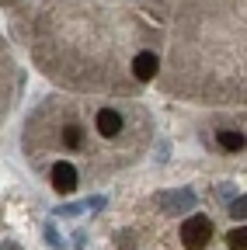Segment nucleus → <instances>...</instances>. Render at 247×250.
Listing matches in <instances>:
<instances>
[{
  "mask_svg": "<svg viewBox=\"0 0 247 250\" xmlns=\"http://www.w3.org/2000/svg\"><path fill=\"white\" fill-rule=\"evenodd\" d=\"M94 125H98V136H105V139H115V136L122 132V125H126V118H122L115 108H98V115H94Z\"/></svg>",
  "mask_w": 247,
  "mask_h": 250,
  "instance_id": "obj_4",
  "label": "nucleus"
},
{
  "mask_svg": "<svg viewBox=\"0 0 247 250\" xmlns=\"http://www.w3.org/2000/svg\"><path fill=\"white\" fill-rule=\"evenodd\" d=\"M49 181H52V188H56L59 195H70L80 177H77V167H73L70 160H56L52 170H49Z\"/></svg>",
  "mask_w": 247,
  "mask_h": 250,
  "instance_id": "obj_2",
  "label": "nucleus"
},
{
  "mask_svg": "<svg viewBox=\"0 0 247 250\" xmlns=\"http://www.w3.org/2000/svg\"><path fill=\"white\" fill-rule=\"evenodd\" d=\"M230 215H233V219H240V223H244V215H247V198H244V195H240V198H237V202L230 205Z\"/></svg>",
  "mask_w": 247,
  "mask_h": 250,
  "instance_id": "obj_9",
  "label": "nucleus"
},
{
  "mask_svg": "<svg viewBox=\"0 0 247 250\" xmlns=\"http://www.w3.org/2000/svg\"><path fill=\"white\" fill-rule=\"evenodd\" d=\"M226 243H230L233 250H247V233H244V226H240V229H230V233H226Z\"/></svg>",
  "mask_w": 247,
  "mask_h": 250,
  "instance_id": "obj_8",
  "label": "nucleus"
},
{
  "mask_svg": "<svg viewBox=\"0 0 247 250\" xmlns=\"http://www.w3.org/2000/svg\"><path fill=\"white\" fill-rule=\"evenodd\" d=\"M0 250H21L18 243H4V247H0Z\"/></svg>",
  "mask_w": 247,
  "mask_h": 250,
  "instance_id": "obj_12",
  "label": "nucleus"
},
{
  "mask_svg": "<svg viewBox=\"0 0 247 250\" xmlns=\"http://www.w3.org/2000/svg\"><path fill=\"white\" fill-rule=\"evenodd\" d=\"M157 52H139L136 59H133V73H136V80H153L157 77Z\"/></svg>",
  "mask_w": 247,
  "mask_h": 250,
  "instance_id": "obj_5",
  "label": "nucleus"
},
{
  "mask_svg": "<svg viewBox=\"0 0 247 250\" xmlns=\"http://www.w3.org/2000/svg\"><path fill=\"white\" fill-rule=\"evenodd\" d=\"M45 236H49V243H52V247H63V240H59V233H56L52 226H45Z\"/></svg>",
  "mask_w": 247,
  "mask_h": 250,
  "instance_id": "obj_10",
  "label": "nucleus"
},
{
  "mask_svg": "<svg viewBox=\"0 0 247 250\" xmlns=\"http://www.w3.org/2000/svg\"><path fill=\"white\" fill-rule=\"evenodd\" d=\"M63 143H67L70 149L84 143V132H80V125H77V122H70V125H67V129H63Z\"/></svg>",
  "mask_w": 247,
  "mask_h": 250,
  "instance_id": "obj_7",
  "label": "nucleus"
},
{
  "mask_svg": "<svg viewBox=\"0 0 247 250\" xmlns=\"http://www.w3.org/2000/svg\"><path fill=\"white\" fill-rule=\"evenodd\" d=\"M220 146L226 149V153H244V132H220Z\"/></svg>",
  "mask_w": 247,
  "mask_h": 250,
  "instance_id": "obj_6",
  "label": "nucleus"
},
{
  "mask_svg": "<svg viewBox=\"0 0 247 250\" xmlns=\"http://www.w3.org/2000/svg\"><path fill=\"white\" fill-rule=\"evenodd\" d=\"M157 205L164 212H188V208H195V191H188V188L164 191V195H157Z\"/></svg>",
  "mask_w": 247,
  "mask_h": 250,
  "instance_id": "obj_3",
  "label": "nucleus"
},
{
  "mask_svg": "<svg viewBox=\"0 0 247 250\" xmlns=\"http://www.w3.org/2000/svg\"><path fill=\"white\" fill-rule=\"evenodd\" d=\"M118 247H133V236L129 233H118Z\"/></svg>",
  "mask_w": 247,
  "mask_h": 250,
  "instance_id": "obj_11",
  "label": "nucleus"
},
{
  "mask_svg": "<svg viewBox=\"0 0 247 250\" xmlns=\"http://www.w3.org/2000/svg\"><path fill=\"white\" fill-rule=\"evenodd\" d=\"M212 240V219L209 215H188L181 226V243L184 250H202Z\"/></svg>",
  "mask_w": 247,
  "mask_h": 250,
  "instance_id": "obj_1",
  "label": "nucleus"
}]
</instances>
